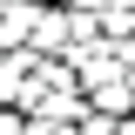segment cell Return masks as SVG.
Here are the masks:
<instances>
[{
  "instance_id": "3957f363",
  "label": "cell",
  "mask_w": 135,
  "mask_h": 135,
  "mask_svg": "<svg viewBox=\"0 0 135 135\" xmlns=\"http://www.w3.org/2000/svg\"><path fill=\"white\" fill-rule=\"evenodd\" d=\"M115 135H135V122H122V128H115Z\"/></svg>"
},
{
  "instance_id": "5b68a950",
  "label": "cell",
  "mask_w": 135,
  "mask_h": 135,
  "mask_svg": "<svg viewBox=\"0 0 135 135\" xmlns=\"http://www.w3.org/2000/svg\"><path fill=\"white\" fill-rule=\"evenodd\" d=\"M88 7H108V0H88Z\"/></svg>"
},
{
  "instance_id": "277c9868",
  "label": "cell",
  "mask_w": 135,
  "mask_h": 135,
  "mask_svg": "<svg viewBox=\"0 0 135 135\" xmlns=\"http://www.w3.org/2000/svg\"><path fill=\"white\" fill-rule=\"evenodd\" d=\"M7 7H27V0H7ZM34 7H41V0H34Z\"/></svg>"
},
{
  "instance_id": "7a4b0ae2",
  "label": "cell",
  "mask_w": 135,
  "mask_h": 135,
  "mask_svg": "<svg viewBox=\"0 0 135 135\" xmlns=\"http://www.w3.org/2000/svg\"><path fill=\"white\" fill-rule=\"evenodd\" d=\"M0 135H20V122H14V115H0Z\"/></svg>"
},
{
  "instance_id": "6da1fadb",
  "label": "cell",
  "mask_w": 135,
  "mask_h": 135,
  "mask_svg": "<svg viewBox=\"0 0 135 135\" xmlns=\"http://www.w3.org/2000/svg\"><path fill=\"white\" fill-rule=\"evenodd\" d=\"M68 27H74V20H61V14H47L41 27H34V41H41V47H61V34H68Z\"/></svg>"
}]
</instances>
